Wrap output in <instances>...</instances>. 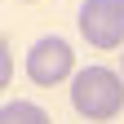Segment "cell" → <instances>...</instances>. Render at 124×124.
Instances as JSON below:
<instances>
[{"label":"cell","instance_id":"obj_2","mask_svg":"<svg viewBox=\"0 0 124 124\" xmlns=\"http://www.w3.org/2000/svg\"><path fill=\"white\" fill-rule=\"evenodd\" d=\"M27 75H31V84H40V89H53L62 80H71V75H75L71 44L62 40V36H40L27 49Z\"/></svg>","mask_w":124,"mask_h":124},{"label":"cell","instance_id":"obj_7","mask_svg":"<svg viewBox=\"0 0 124 124\" xmlns=\"http://www.w3.org/2000/svg\"><path fill=\"white\" fill-rule=\"evenodd\" d=\"M120 62H124V58H120Z\"/></svg>","mask_w":124,"mask_h":124},{"label":"cell","instance_id":"obj_5","mask_svg":"<svg viewBox=\"0 0 124 124\" xmlns=\"http://www.w3.org/2000/svg\"><path fill=\"white\" fill-rule=\"evenodd\" d=\"M9 80H13V49H9V40L0 36V93L9 89Z\"/></svg>","mask_w":124,"mask_h":124},{"label":"cell","instance_id":"obj_1","mask_svg":"<svg viewBox=\"0 0 124 124\" xmlns=\"http://www.w3.org/2000/svg\"><path fill=\"white\" fill-rule=\"evenodd\" d=\"M71 106L84 120H115L124 111V75L111 67H84L71 75Z\"/></svg>","mask_w":124,"mask_h":124},{"label":"cell","instance_id":"obj_3","mask_svg":"<svg viewBox=\"0 0 124 124\" xmlns=\"http://www.w3.org/2000/svg\"><path fill=\"white\" fill-rule=\"evenodd\" d=\"M80 36L93 49H124V0H84Z\"/></svg>","mask_w":124,"mask_h":124},{"label":"cell","instance_id":"obj_6","mask_svg":"<svg viewBox=\"0 0 124 124\" xmlns=\"http://www.w3.org/2000/svg\"><path fill=\"white\" fill-rule=\"evenodd\" d=\"M27 5H31V0H27Z\"/></svg>","mask_w":124,"mask_h":124},{"label":"cell","instance_id":"obj_4","mask_svg":"<svg viewBox=\"0 0 124 124\" xmlns=\"http://www.w3.org/2000/svg\"><path fill=\"white\" fill-rule=\"evenodd\" d=\"M0 124H53V120H49V111H44L40 102L18 98V102H5V106H0Z\"/></svg>","mask_w":124,"mask_h":124}]
</instances>
